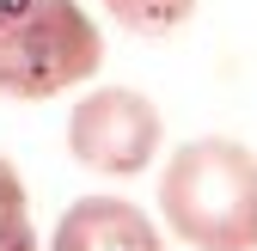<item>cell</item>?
<instances>
[{"label": "cell", "mask_w": 257, "mask_h": 251, "mask_svg": "<svg viewBox=\"0 0 257 251\" xmlns=\"http://www.w3.org/2000/svg\"><path fill=\"white\" fill-rule=\"evenodd\" d=\"M166 147V116L135 86H92L68 110V153L98 178H141Z\"/></svg>", "instance_id": "obj_3"}, {"label": "cell", "mask_w": 257, "mask_h": 251, "mask_svg": "<svg viewBox=\"0 0 257 251\" xmlns=\"http://www.w3.org/2000/svg\"><path fill=\"white\" fill-rule=\"evenodd\" d=\"M0 251H43L37 221H31V190L7 153H0Z\"/></svg>", "instance_id": "obj_5"}, {"label": "cell", "mask_w": 257, "mask_h": 251, "mask_svg": "<svg viewBox=\"0 0 257 251\" xmlns=\"http://www.w3.org/2000/svg\"><path fill=\"white\" fill-rule=\"evenodd\" d=\"M49 251H166V233L128 196H80L61 208Z\"/></svg>", "instance_id": "obj_4"}, {"label": "cell", "mask_w": 257, "mask_h": 251, "mask_svg": "<svg viewBox=\"0 0 257 251\" xmlns=\"http://www.w3.org/2000/svg\"><path fill=\"white\" fill-rule=\"evenodd\" d=\"M98 7L135 37H172L178 25H190L196 0H98Z\"/></svg>", "instance_id": "obj_6"}, {"label": "cell", "mask_w": 257, "mask_h": 251, "mask_svg": "<svg viewBox=\"0 0 257 251\" xmlns=\"http://www.w3.org/2000/svg\"><path fill=\"white\" fill-rule=\"evenodd\" d=\"M104 68V31L80 0H0V98L49 104Z\"/></svg>", "instance_id": "obj_2"}, {"label": "cell", "mask_w": 257, "mask_h": 251, "mask_svg": "<svg viewBox=\"0 0 257 251\" xmlns=\"http://www.w3.org/2000/svg\"><path fill=\"white\" fill-rule=\"evenodd\" d=\"M166 233L190 251H257V153L233 135H196L159 172Z\"/></svg>", "instance_id": "obj_1"}]
</instances>
